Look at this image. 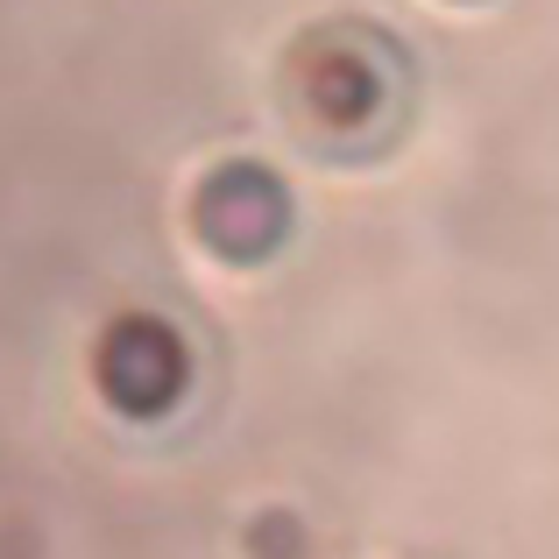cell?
I'll return each mask as SVG.
<instances>
[{"instance_id":"cell-1","label":"cell","mask_w":559,"mask_h":559,"mask_svg":"<svg viewBox=\"0 0 559 559\" xmlns=\"http://www.w3.org/2000/svg\"><path fill=\"white\" fill-rule=\"evenodd\" d=\"M93 369H99L107 404H121L128 418H156V411L178 404V390L191 376V355H185V341H178L170 319L128 312V319H114V326L99 333Z\"/></svg>"},{"instance_id":"cell-4","label":"cell","mask_w":559,"mask_h":559,"mask_svg":"<svg viewBox=\"0 0 559 559\" xmlns=\"http://www.w3.org/2000/svg\"><path fill=\"white\" fill-rule=\"evenodd\" d=\"M248 546H255L262 559H298L305 552V532H298V518H290V510H270V518H255Z\"/></svg>"},{"instance_id":"cell-3","label":"cell","mask_w":559,"mask_h":559,"mask_svg":"<svg viewBox=\"0 0 559 559\" xmlns=\"http://www.w3.org/2000/svg\"><path fill=\"white\" fill-rule=\"evenodd\" d=\"M298 85L312 99L319 121H369L382 107V79H376V57L369 50H347V43H305V64Z\"/></svg>"},{"instance_id":"cell-2","label":"cell","mask_w":559,"mask_h":559,"mask_svg":"<svg viewBox=\"0 0 559 559\" xmlns=\"http://www.w3.org/2000/svg\"><path fill=\"white\" fill-rule=\"evenodd\" d=\"M290 227V191L262 164H219L199 185V234L234 262H255L284 241Z\"/></svg>"}]
</instances>
